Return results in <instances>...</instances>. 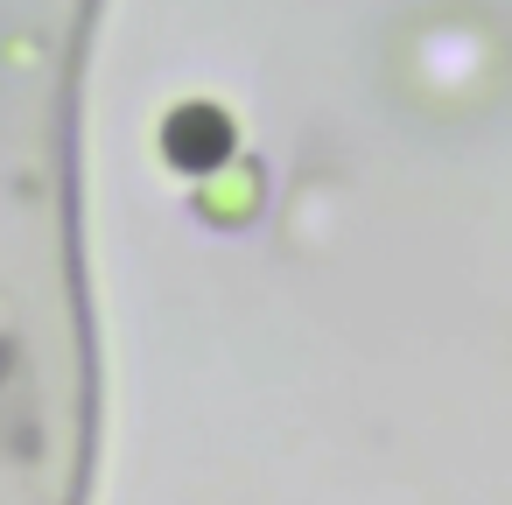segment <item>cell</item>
<instances>
[{
  "label": "cell",
  "instance_id": "cell-1",
  "mask_svg": "<svg viewBox=\"0 0 512 505\" xmlns=\"http://www.w3.org/2000/svg\"><path fill=\"white\" fill-rule=\"evenodd\" d=\"M99 0H0V505H78L92 330L71 134Z\"/></svg>",
  "mask_w": 512,
  "mask_h": 505
}]
</instances>
